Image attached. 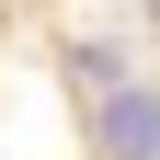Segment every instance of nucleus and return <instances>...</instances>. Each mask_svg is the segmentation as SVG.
I'll list each match as a JSON object with an SVG mask.
<instances>
[{"label": "nucleus", "instance_id": "nucleus-1", "mask_svg": "<svg viewBox=\"0 0 160 160\" xmlns=\"http://www.w3.org/2000/svg\"><path fill=\"white\" fill-rule=\"evenodd\" d=\"M103 160H160V103L149 92H103Z\"/></svg>", "mask_w": 160, "mask_h": 160}, {"label": "nucleus", "instance_id": "nucleus-2", "mask_svg": "<svg viewBox=\"0 0 160 160\" xmlns=\"http://www.w3.org/2000/svg\"><path fill=\"white\" fill-rule=\"evenodd\" d=\"M69 80L80 92H126V46H114V34H80L69 46Z\"/></svg>", "mask_w": 160, "mask_h": 160}]
</instances>
